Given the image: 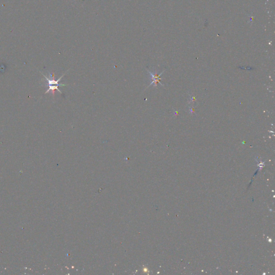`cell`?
<instances>
[{"label":"cell","mask_w":275,"mask_h":275,"mask_svg":"<svg viewBox=\"0 0 275 275\" xmlns=\"http://www.w3.org/2000/svg\"><path fill=\"white\" fill-rule=\"evenodd\" d=\"M41 73L43 75V76H44L46 80V81L47 82V85H46V86H48V89H47V90L46 91V93H45V94H47V93H49L50 91H52V94H53V95H54V91L55 90H58L59 92L60 93V94H62L61 91L59 89L58 87H59V86H66L67 85H63V84H59V82L60 81L61 79H62V77H63L64 76V74H64L63 75H62V76L57 80H55L54 79V73H53V74L49 73L50 77V78H48L47 76H46L45 75H44V74H43V73Z\"/></svg>","instance_id":"obj_1"},{"label":"cell","mask_w":275,"mask_h":275,"mask_svg":"<svg viewBox=\"0 0 275 275\" xmlns=\"http://www.w3.org/2000/svg\"><path fill=\"white\" fill-rule=\"evenodd\" d=\"M147 72H148V73H149V74H150V76H151V80H152V82L150 83V84L149 85H148V87L147 88L150 87V86L152 85H154V87H156V86H157V83H159L161 85L163 86V85L160 82V80H161V79L160 78V76L163 73L164 71L163 72L161 73L159 75H158L156 74H153L152 72H150L149 71H148V70H147Z\"/></svg>","instance_id":"obj_2"}]
</instances>
